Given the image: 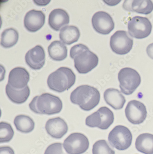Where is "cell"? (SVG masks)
I'll return each instance as SVG.
<instances>
[{"label": "cell", "mask_w": 153, "mask_h": 154, "mask_svg": "<svg viewBox=\"0 0 153 154\" xmlns=\"http://www.w3.org/2000/svg\"><path fill=\"white\" fill-rule=\"evenodd\" d=\"M70 57L74 60L75 68L80 74L88 73L98 65V57L83 44L73 46L70 51Z\"/></svg>", "instance_id": "1"}, {"label": "cell", "mask_w": 153, "mask_h": 154, "mask_svg": "<svg viewBox=\"0 0 153 154\" xmlns=\"http://www.w3.org/2000/svg\"><path fill=\"white\" fill-rule=\"evenodd\" d=\"M72 103L78 105L82 109L91 110L99 104L100 94L97 88L88 85H82L73 91L70 96Z\"/></svg>", "instance_id": "2"}, {"label": "cell", "mask_w": 153, "mask_h": 154, "mask_svg": "<svg viewBox=\"0 0 153 154\" xmlns=\"http://www.w3.org/2000/svg\"><path fill=\"white\" fill-rule=\"evenodd\" d=\"M29 107L35 114L50 116L60 113L63 103L58 97L46 93L34 97L29 104Z\"/></svg>", "instance_id": "3"}, {"label": "cell", "mask_w": 153, "mask_h": 154, "mask_svg": "<svg viewBox=\"0 0 153 154\" xmlns=\"http://www.w3.org/2000/svg\"><path fill=\"white\" fill-rule=\"evenodd\" d=\"M76 80V75L72 69L61 67L49 75L47 84L51 90L61 93L71 88Z\"/></svg>", "instance_id": "4"}, {"label": "cell", "mask_w": 153, "mask_h": 154, "mask_svg": "<svg viewBox=\"0 0 153 154\" xmlns=\"http://www.w3.org/2000/svg\"><path fill=\"white\" fill-rule=\"evenodd\" d=\"M118 77L121 91L126 95L133 94L141 82L140 74L135 69L130 67L121 69Z\"/></svg>", "instance_id": "5"}, {"label": "cell", "mask_w": 153, "mask_h": 154, "mask_svg": "<svg viewBox=\"0 0 153 154\" xmlns=\"http://www.w3.org/2000/svg\"><path fill=\"white\" fill-rule=\"evenodd\" d=\"M133 136L130 130L123 125L115 127L110 132L108 140L110 145L119 150L128 149L132 144Z\"/></svg>", "instance_id": "6"}, {"label": "cell", "mask_w": 153, "mask_h": 154, "mask_svg": "<svg viewBox=\"0 0 153 154\" xmlns=\"http://www.w3.org/2000/svg\"><path fill=\"white\" fill-rule=\"evenodd\" d=\"M114 121L113 112L106 107H102L98 110L86 117V124L90 128H98L106 130L110 127Z\"/></svg>", "instance_id": "7"}, {"label": "cell", "mask_w": 153, "mask_h": 154, "mask_svg": "<svg viewBox=\"0 0 153 154\" xmlns=\"http://www.w3.org/2000/svg\"><path fill=\"white\" fill-rule=\"evenodd\" d=\"M152 28V24L146 17L135 16L128 23L130 35L138 39L148 37L151 33Z\"/></svg>", "instance_id": "8"}, {"label": "cell", "mask_w": 153, "mask_h": 154, "mask_svg": "<svg viewBox=\"0 0 153 154\" xmlns=\"http://www.w3.org/2000/svg\"><path fill=\"white\" fill-rule=\"evenodd\" d=\"M63 146L68 154H82L88 149L89 142L83 134L76 132L65 139Z\"/></svg>", "instance_id": "9"}, {"label": "cell", "mask_w": 153, "mask_h": 154, "mask_svg": "<svg viewBox=\"0 0 153 154\" xmlns=\"http://www.w3.org/2000/svg\"><path fill=\"white\" fill-rule=\"evenodd\" d=\"M134 41L125 31H118L111 36L110 47L115 53L124 55L128 53L133 48Z\"/></svg>", "instance_id": "10"}, {"label": "cell", "mask_w": 153, "mask_h": 154, "mask_svg": "<svg viewBox=\"0 0 153 154\" xmlns=\"http://www.w3.org/2000/svg\"><path fill=\"white\" fill-rule=\"evenodd\" d=\"M125 114L130 122L134 125H140L146 118L147 112L144 104L136 100H132L127 105Z\"/></svg>", "instance_id": "11"}, {"label": "cell", "mask_w": 153, "mask_h": 154, "mask_svg": "<svg viewBox=\"0 0 153 154\" xmlns=\"http://www.w3.org/2000/svg\"><path fill=\"white\" fill-rule=\"evenodd\" d=\"M92 23L95 31L102 35L109 34L115 27L113 18L108 13L104 11L95 13L92 19Z\"/></svg>", "instance_id": "12"}, {"label": "cell", "mask_w": 153, "mask_h": 154, "mask_svg": "<svg viewBox=\"0 0 153 154\" xmlns=\"http://www.w3.org/2000/svg\"><path fill=\"white\" fill-rule=\"evenodd\" d=\"M26 63L30 68L35 70L41 69L45 63V52L41 46H35L29 50L25 56Z\"/></svg>", "instance_id": "13"}, {"label": "cell", "mask_w": 153, "mask_h": 154, "mask_svg": "<svg viewBox=\"0 0 153 154\" xmlns=\"http://www.w3.org/2000/svg\"><path fill=\"white\" fill-rule=\"evenodd\" d=\"M24 26L31 32H35L41 29L45 22V15L42 11L33 9L26 14Z\"/></svg>", "instance_id": "14"}, {"label": "cell", "mask_w": 153, "mask_h": 154, "mask_svg": "<svg viewBox=\"0 0 153 154\" xmlns=\"http://www.w3.org/2000/svg\"><path fill=\"white\" fill-rule=\"evenodd\" d=\"M30 79V74L26 68L15 67L9 72L8 84L13 88L20 90L27 86Z\"/></svg>", "instance_id": "15"}, {"label": "cell", "mask_w": 153, "mask_h": 154, "mask_svg": "<svg viewBox=\"0 0 153 154\" xmlns=\"http://www.w3.org/2000/svg\"><path fill=\"white\" fill-rule=\"evenodd\" d=\"M45 129L52 137L60 139L67 134L68 126L64 120L58 117L48 120L46 124Z\"/></svg>", "instance_id": "16"}, {"label": "cell", "mask_w": 153, "mask_h": 154, "mask_svg": "<svg viewBox=\"0 0 153 154\" xmlns=\"http://www.w3.org/2000/svg\"><path fill=\"white\" fill-rule=\"evenodd\" d=\"M70 22V16L66 11L61 8L54 9L49 14L48 24L52 29L58 31Z\"/></svg>", "instance_id": "17"}, {"label": "cell", "mask_w": 153, "mask_h": 154, "mask_svg": "<svg viewBox=\"0 0 153 154\" xmlns=\"http://www.w3.org/2000/svg\"><path fill=\"white\" fill-rule=\"evenodd\" d=\"M123 8L126 11L147 15L153 10V3L150 0L125 1Z\"/></svg>", "instance_id": "18"}, {"label": "cell", "mask_w": 153, "mask_h": 154, "mask_svg": "<svg viewBox=\"0 0 153 154\" xmlns=\"http://www.w3.org/2000/svg\"><path fill=\"white\" fill-rule=\"evenodd\" d=\"M104 100L107 104L115 110H120L123 108L126 99L119 90L114 88H109L104 94Z\"/></svg>", "instance_id": "19"}, {"label": "cell", "mask_w": 153, "mask_h": 154, "mask_svg": "<svg viewBox=\"0 0 153 154\" xmlns=\"http://www.w3.org/2000/svg\"><path fill=\"white\" fill-rule=\"evenodd\" d=\"M6 93L10 101L14 103L20 104L27 100L30 96V89L27 86L24 89L18 90L8 84L6 86Z\"/></svg>", "instance_id": "20"}, {"label": "cell", "mask_w": 153, "mask_h": 154, "mask_svg": "<svg viewBox=\"0 0 153 154\" xmlns=\"http://www.w3.org/2000/svg\"><path fill=\"white\" fill-rule=\"evenodd\" d=\"M48 52L52 59L60 61L67 57L68 50L64 43L59 41H54L48 46Z\"/></svg>", "instance_id": "21"}, {"label": "cell", "mask_w": 153, "mask_h": 154, "mask_svg": "<svg viewBox=\"0 0 153 154\" xmlns=\"http://www.w3.org/2000/svg\"><path fill=\"white\" fill-rule=\"evenodd\" d=\"M80 37V32L77 27L68 26L62 28L59 33L61 41L66 45H72L78 41Z\"/></svg>", "instance_id": "22"}, {"label": "cell", "mask_w": 153, "mask_h": 154, "mask_svg": "<svg viewBox=\"0 0 153 154\" xmlns=\"http://www.w3.org/2000/svg\"><path fill=\"white\" fill-rule=\"evenodd\" d=\"M136 148L144 154H153V135L142 134L137 137L136 140Z\"/></svg>", "instance_id": "23"}, {"label": "cell", "mask_w": 153, "mask_h": 154, "mask_svg": "<svg viewBox=\"0 0 153 154\" xmlns=\"http://www.w3.org/2000/svg\"><path fill=\"white\" fill-rule=\"evenodd\" d=\"M14 124L18 131L25 134L30 133L34 129L35 123L28 116L20 115L15 117Z\"/></svg>", "instance_id": "24"}, {"label": "cell", "mask_w": 153, "mask_h": 154, "mask_svg": "<svg viewBox=\"0 0 153 154\" xmlns=\"http://www.w3.org/2000/svg\"><path fill=\"white\" fill-rule=\"evenodd\" d=\"M19 38L18 31L13 28L4 30L1 34V45L4 48H10L15 45Z\"/></svg>", "instance_id": "25"}, {"label": "cell", "mask_w": 153, "mask_h": 154, "mask_svg": "<svg viewBox=\"0 0 153 154\" xmlns=\"http://www.w3.org/2000/svg\"><path fill=\"white\" fill-rule=\"evenodd\" d=\"M14 131L10 124L5 122L0 123V143L9 142L14 137Z\"/></svg>", "instance_id": "26"}, {"label": "cell", "mask_w": 153, "mask_h": 154, "mask_svg": "<svg viewBox=\"0 0 153 154\" xmlns=\"http://www.w3.org/2000/svg\"><path fill=\"white\" fill-rule=\"evenodd\" d=\"M92 154H115V152L109 146L105 140L96 142L92 147Z\"/></svg>", "instance_id": "27"}, {"label": "cell", "mask_w": 153, "mask_h": 154, "mask_svg": "<svg viewBox=\"0 0 153 154\" xmlns=\"http://www.w3.org/2000/svg\"><path fill=\"white\" fill-rule=\"evenodd\" d=\"M44 154H63L62 143H56L49 145L46 149Z\"/></svg>", "instance_id": "28"}, {"label": "cell", "mask_w": 153, "mask_h": 154, "mask_svg": "<svg viewBox=\"0 0 153 154\" xmlns=\"http://www.w3.org/2000/svg\"><path fill=\"white\" fill-rule=\"evenodd\" d=\"M0 154H15L14 149L9 146H1Z\"/></svg>", "instance_id": "29"}, {"label": "cell", "mask_w": 153, "mask_h": 154, "mask_svg": "<svg viewBox=\"0 0 153 154\" xmlns=\"http://www.w3.org/2000/svg\"><path fill=\"white\" fill-rule=\"evenodd\" d=\"M146 52L148 57L153 60V43L148 46L146 48Z\"/></svg>", "instance_id": "30"}]
</instances>
